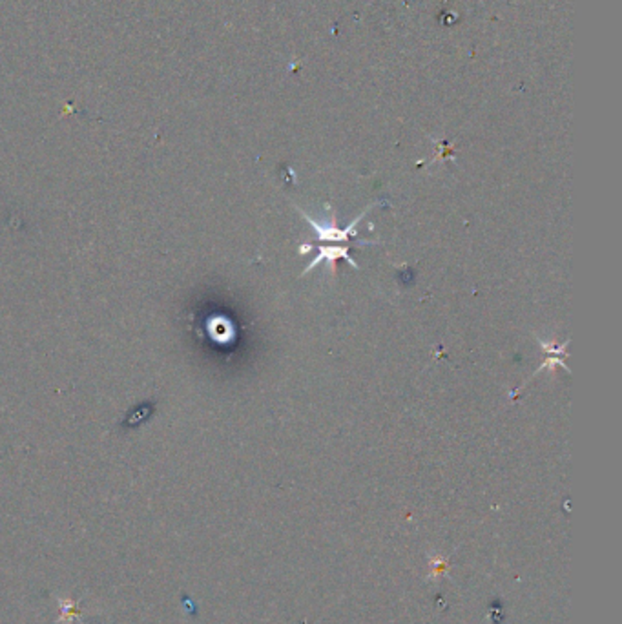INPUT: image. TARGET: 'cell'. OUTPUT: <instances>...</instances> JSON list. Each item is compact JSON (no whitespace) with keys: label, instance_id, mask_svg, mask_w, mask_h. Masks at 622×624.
Returning a JSON list of instances; mask_svg holds the SVG:
<instances>
[{"label":"cell","instance_id":"cell-1","mask_svg":"<svg viewBox=\"0 0 622 624\" xmlns=\"http://www.w3.org/2000/svg\"><path fill=\"white\" fill-rule=\"evenodd\" d=\"M381 203H383V201H380V203H374V204H371V207L365 208V210H363V212L360 214V216H358V218L354 219V221L351 223L347 228H336L334 216H332V221H318V219H312L311 216L303 212V210H299V214H302L303 218L309 221V225L314 228V232L318 234V240L320 241H345V240H348V237L356 236L358 223L362 221L363 216H365V214H367L372 207H376V204H381Z\"/></svg>","mask_w":622,"mask_h":624},{"label":"cell","instance_id":"cell-2","mask_svg":"<svg viewBox=\"0 0 622 624\" xmlns=\"http://www.w3.org/2000/svg\"><path fill=\"white\" fill-rule=\"evenodd\" d=\"M338 258L347 259L348 263L353 265V268H356V270H358V268H360L356 265V261H353V259H351V256H348V250L344 249V247H321L320 254H316V258L312 259L311 265H309V267H306L305 270H303V276L311 272L312 268L316 267V265H320L321 261H327V263H329V267L334 268V261Z\"/></svg>","mask_w":622,"mask_h":624}]
</instances>
